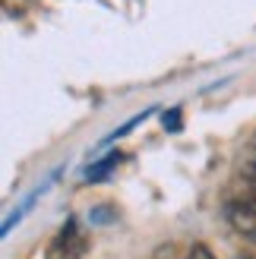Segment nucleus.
Here are the masks:
<instances>
[{
	"label": "nucleus",
	"mask_w": 256,
	"mask_h": 259,
	"mask_svg": "<svg viewBox=\"0 0 256 259\" xmlns=\"http://www.w3.org/2000/svg\"><path fill=\"white\" fill-rule=\"evenodd\" d=\"M86 250V240L76 234V228H63L60 231V237L51 243V250H48V259H76V256H82Z\"/></svg>",
	"instance_id": "1"
},
{
	"label": "nucleus",
	"mask_w": 256,
	"mask_h": 259,
	"mask_svg": "<svg viewBox=\"0 0 256 259\" xmlns=\"http://www.w3.org/2000/svg\"><path fill=\"white\" fill-rule=\"evenodd\" d=\"M187 259H215V256H212V250L206 247V243H193L190 253H187Z\"/></svg>",
	"instance_id": "2"
},
{
	"label": "nucleus",
	"mask_w": 256,
	"mask_h": 259,
	"mask_svg": "<svg viewBox=\"0 0 256 259\" xmlns=\"http://www.w3.org/2000/svg\"><path fill=\"white\" fill-rule=\"evenodd\" d=\"M117 161H120V155H111V158H108L105 164H98V167H92V171H89V177L95 180V177H101V174H108V171H111V167L117 164Z\"/></svg>",
	"instance_id": "3"
},
{
	"label": "nucleus",
	"mask_w": 256,
	"mask_h": 259,
	"mask_svg": "<svg viewBox=\"0 0 256 259\" xmlns=\"http://www.w3.org/2000/svg\"><path fill=\"white\" fill-rule=\"evenodd\" d=\"M240 259H256V253H244V256H240Z\"/></svg>",
	"instance_id": "4"
}]
</instances>
